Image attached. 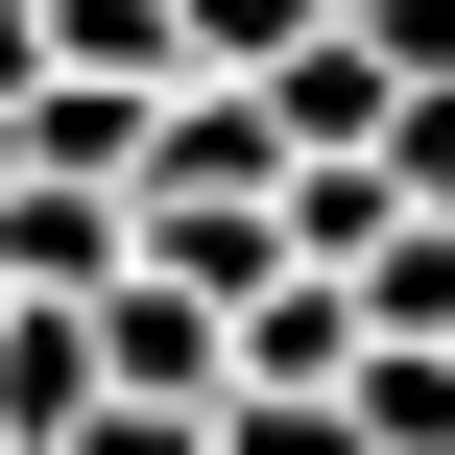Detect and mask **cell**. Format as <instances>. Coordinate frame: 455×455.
<instances>
[{
    "instance_id": "1",
    "label": "cell",
    "mask_w": 455,
    "mask_h": 455,
    "mask_svg": "<svg viewBox=\"0 0 455 455\" xmlns=\"http://www.w3.org/2000/svg\"><path fill=\"white\" fill-rule=\"evenodd\" d=\"M0 288H48V312L144 288V192H72V168H0Z\"/></svg>"
},
{
    "instance_id": "2",
    "label": "cell",
    "mask_w": 455,
    "mask_h": 455,
    "mask_svg": "<svg viewBox=\"0 0 455 455\" xmlns=\"http://www.w3.org/2000/svg\"><path fill=\"white\" fill-rule=\"evenodd\" d=\"M96 408H120V360H96V312H48V288H24V312H0V432L48 455V432H96Z\"/></svg>"
},
{
    "instance_id": "3",
    "label": "cell",
    "mask_w": 455,
    "mask_h": 455,
    "mask_svg": "<svg viewBox=\"0 0 455 455\" xmlns=\"http://www.w3.org/2000/svg\"><path fill=\"white\" fill-rule=\"evenodd\" d=\"M336 288H360L384 336H455V216H408V240H384V264H336Z\"/></svg>"
},
{
    "instance_id": "4",
    "label": "cell",
    "mask_w": 455,
    "mask_h": 455,
    "mask_svg": "<svg viewBox=\"0 0 455 455\" xmlns=\"http://www.w3.org/2000/svg\"><path fill=\"white\" fill-rule=\"evenodd\" d=\"M216 455H384V432H360V384H336V408H216Z\"/></svg>"
},
{
    "instance_id": "5",
    "label": "cell",
    "mask_w": 455,
    "mask_h": 455,
    "mask_svg": "<svg viewBox=\"0 0 455 455\" xmlns=\"http://www.w3.org/2000/svg\"><path fill=\"white\" fill-rule=\"evenodd\" d=\"M360 48H384V72L432 96V72H455V0H360Z\"/></svg>"
},
{
    "instance_id": "6",
    "label": "cell",
    "mask_w": 455,
    "mask_h": 455,
    "mask_svg": "<svg viewBox=\"0 0 455 455\" xmlns=\"http://www.w3.org/2000/svg\"><path fill=\"white\" fill-rule=\"evenodd\" d=\"M48 455H216V408H96V432H48Z\"/></svg>"
},
{
    "instance_id": "7",
    "label": "cell",
    "mask_w": 455,
    "mask_h": 455,
    "mask_svg": "<svg viewBox=\"0 0 455 455\" xmlns=\"http://www.w3.org/2000/svg\"><path fill=\"white\" fill-rule=\"evenodd\" d=\"M24 96H48V0H0V144H24Z\"/></svg>"
},
{
    "instance_id": "8",
    "label": "cell",
    "mask_w": 455,
    "mask_h": 455,
    "mask_svg": "<svg viewBox=\"0 0 455 455\" xmlns=\"http://www.w3.org/2000/svg\"><path fill=\"white\" fill-rule=\"evenodd\" d=\"M0 455H24V432H0Z\"/></svg>"
}]
</instances>
